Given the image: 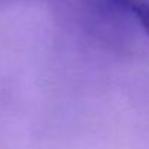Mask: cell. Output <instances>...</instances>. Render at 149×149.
I'll return each mask as SVG.
<instances>
[{
    "instance_id": "1",
    "label": "cell",
    "mask_w": 149,
    "mask_h": 149,
    "mask_svg": "<svg viewBox=\"0 0 149 149\" xmlns=\"http://www.w3.org/2000/svg\"><path fill=\"white\" fill-rule=\"evenodd\" d=\"M117 2L149 35V0H117Z\"/></svg>"
}]
</instances>
